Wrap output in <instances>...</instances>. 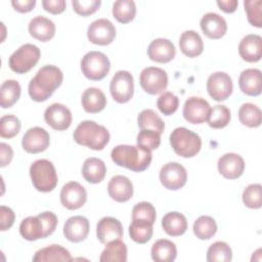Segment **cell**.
<instances>
[{
	"instance_id": "obj_11",
	"label": "cell",
	"mask_w": 262,
	"mask_h": 262,
	"mask_svg": "<svg viewBox=\"0 0 262 262\" xmlns=\"http://www.w3.org/2000/svg\"><path fill=\"white\" fill-rule=\"evenodd\" d=\"M232 80L225 72H215L207 80L208 93L216 101L227 99L232 93Z\"/></svg>"
},
{
	"instance_id": "obj_32",
	"label": "cell",
	"mask_w": 262,
	"mask_h": 262,
	"mask_svg": "<svg viewBox=\"0 0 262 262\" xmlns=\"http://www.w3.org/2000/svg\"><path fill=\"white\" fill-rule=\"evenodd\" d=\"M150 254L156 262H172L177 256V249L171 241L161 238L152 245Z\"/></svg>"
},
{
	"instance_id": "obj_19",
	"label": "cell",
	"mask_w": 262,
	"mask_h": 262,
	"mask_svg": "<svg viewBox=\"0 0 262 262\" xmlns=\"http://www.w3.org/2000/svg\"><path fill=\"white\" fill-rule=\"evenodd\" d=\"M176 54L174 44L165 38H158L151 41L147 47L148 57L157 62L166 63L171 61Z\"/></svg>"
},
{
	"instance_id": "obj_17",
	"label": "cell",
	"mask_w": 262,
	"mask_h": 262,
	"mask_svg": "<svg viewBox=\"0 0 262 262\" xmlns=\"http://www.w3.org/2000/svg\"><path fill=\"white\" fill-rule=\"evenodd\" d=\"M90 224L84 216L70 217L63 225V235L72 243H80L84 241L89 233Z\"/></svg>"
},
{
	"instance_id": "obj_50",
	"label": "cell",
	"mask_w": 262,
	"mask_h": 262,
	"mask_svg": "<svg viewBox=\"0 0 262 262\" xmlns=\"http://www.w3.org/2000/svg\"><path fill=\"white\" fill-rule=\"evenodd\" d=\"M42 6L46 11L53 14H58L66 9L67 3L64 0H43Z\"/></svg>"
},
{
	"instance_id": "obj_45",
	"label": "cell",
	"mask_w": 262,
	"mask_h": 262,
	"mask_svg": "<svg viewBox=\"0 0 262 262\" xmlns=\"http://www.w3.org/2000/svg\"><path fill=\"white\" fill-rule=\"evenodd\" d=\"M247 12L248 21L257 28L262 27V1L261 0H246L244 2Z\"/></svg>"
},
{
	"instance_id": "obj_14",
	"label": "cell",
	"mask_w": 262,
	"mask_h": 262,
	"mask_svg": "<svg viewBox=\"0 0 262 262\" xmlns=\"http://www.w3.org/2000/svg\"><path fill=\"white\" fill-rule=\"evenodd\" d=\"M87 200V192L83 185L77 181L66 183L60 190V203L69 210L81 208Z\"/></svg>"
},
{
	"instance_id": "obj_48",
	"label": "cell",
	"mask_w": 262,
	"mask_h": 262,
	"mask_svg": "<svg viewBox=\"0 0 262 262\" xmlns=\"http://www.w3.org/2000/svg\"><path fill=\"white\" fill-rule=\"evenodd\" d=\"M101 1L100 0H72V5L76 13L87 16L92 13H94L100 6Z\"/></svg>"
},
{
	"instance_id": "obj_38",
	"label": "cell",
	"mask_w": 262,
	"mask_h": 262,
	"mask_svg": "<svg viewBox=\"0 0 262 262\" xmlns=\"http://www.w3.org/2000/svg\"><path fill=\"white\" fill-rule=\"evenodd\" d=\"M136 14V5L133 0H118L113 4V15L121 24L131 21Z\"/></svg>"
},
{
	"instance_id": "obj_26",
	"label": "cell",
	"mask_w": 262,
	"mask_h": 262,
	"mask_svg": "<svg viewBox=\"0 0 262 262\" xmlns=\"http://www.w3.org/2000/svg\"><path fill=\"white\" fill-rule=\"evenodd\" d=\"M19 233L27 241H36L48 236L43 220L39 215L25 218L19 225Z\"/></svg>"
},
{
	"instance_id": "obj_44",
	"label": "cell",
	"mask_w": 262,
	"mask_h": 262,
	"mask_svg": "<svg viewBox=\"0 0 262 262\" xmlns=\"http://www.w3.org/2000/svg\"><path fill=\"white\" fill-rule=\"evenodd\" d=\"M20 121L13 115H5L0 119V135L3 138H12L20 130Z\"/></svg>"
},
{
	"instance_id": "obj_28",
	"label": "cell",
	"mask_w": 262,
	"mask_h": 262,
	"mask_svg": "<svg viewBox=\"0 0 262 262\" xmlns=\"http://www.w3.org/2000/svg\"><path fill=\"white\" fill-rule=\"evenodd\" d=\"M106 105L104 93L95 87L87 88L82 94V106L85 112L95 114L101 112Z\"/></svg>"
},
{
	"instance_id": "obj_13",
	"label": "cell",
	"mask_w": 262,
	"mask_h": 262,
	"mask_svg": "<svg viewBox=\"0 0 262 262\" xmlns=\"http://www.w3.org/2000/svg\"><path fill=\"white\" fill-rule=\"evenodd\" d=\"M210 111L211 106L206 99L191 96L185 100L182 114L188 123L202 124L208 120Z\"/></svg>"
},
{
	"instance_id": "obj_51",
	"label": "cell",
	"mask_w": 262,
	"mask_h": 262,
	"mask_svg": "<svg viewBox=\"0 0 262 262\" xmlns=\"http://www.w3.org/2000/svg\"><path fill=\"white\" fill-rule=\"evenodd\" d=\"M13 158V150L11 146L7 143H0V166L5 167L10 164Z\"/></svg>"
},
{
	"instance_id": "obj_8",
	"label": "cell",
	"mask_w": 262,
	"mask_h": 262,
	"mask_svg": "<svg viewBox=\"0 0 262 262\" xmlns=\"http://www.w3.org/2000/svg\"><path fill=\"white\" fill-rule=\"evenodd\" d=\"M110 91L114 98L119 103L129 101L134 92L133 77L128 71H118L112 78L110 84Z\"/></svg>"
},
{
	"instance_id": "obj_15",
	"label": "cell",
	"mask_w": 262,
	"mask_h": 262,
	"mask_svg": "<svg viewBox=\"0 0 262 262\" xmlns=\"http://www.w3.org/2000/svg\"><path fill=\"white\" fill-rule=\"evenodd\" d=\"M50 143L49 133L41 127L30 128L21 138L23 148L29 154L44 151Z\"/></svg>"
},
{
	"instance_id": "obj_23",
	"label": "cell",
	"mask_w": 262,
	"mask_h": 262,
	"mask_svg": "<svg viewBox=\"0 0 262 262\" xmlns=\"http://www.w3.org/2000/svg\"><path fill=\"white\" fill-rule=\"evenodd\" d=\"M107 192L116 202L124 203L132 198L133 184L126 176L116 175L111 178L107 184Z\"/></svg>"
},
{
	"instance_id": "obj_7",
	"label": "cell",
	"mask_w": 262,
	"mask_h": 262,
	"mask_svg": "<svg viewBox=\"0 0 262 262\" xmlns=\"http://www.w3.org/2000/svg\"><path fill=\"white\" fill-rule=\"evenodd\" d=\"M108 57L100 51H89L81 60V70L84 76L92 81L103 79L110 72Z\"/></svg>"
},
{
	"instance_id": "obj_20",
	"label": "cell",
	"mask_w": 262,
	"mask_h": 262,
	"mask_svg": "<svg viewBox=\"0 0 262 262\" xmlns=\"http://www.w3.org/2000/svg\"><path fill=\"white\" fill-rule=\"evenodd\" d=\"M96 235L101 244L106 245L123 236V226L121 222L114 217H103L97 223Z\"/></svg>"
},
{
	"instance_id": "obj_2",
	"label": "cell",
	"mask_w": 262,
	"mask_h": 262,
	"mask_svg": "<svg viewBox=\"0 0 262 262\" xmlns=\"http://www.w3.org/2000/svg\"><path fill=\"white\" fill-rule=\"evenodd\" d=\"M111 157L118 166L134 172H142L150 165L151 150L138 145L120 144L113 148Z\"/></svg>"
},
{
	"instance_id": "obj_27",
	"label": "cell",
	"mask_w": 262,
	"mask_h": 262,
	"mask_svg": "<svg viewBox=\"0 0 262 262\" xmlns=\"http://www.w3.org/2000/svg\"><path fill=\"white\" fill-rule=\"evenodd\" d=\"M179 47L181 52L188 57H195L202 54L204 50V43L195 31H184L179 39Z\"/></svg>"
},
{
	"instance_id": "obj_31",
	"label": "cell",
	"mask_w": 262,
	"mask_h": 262,
	"mask_svg": "<svg viewBox=\"0 0 262 262\" xmlns=\"http://www.w3.org/2000/svg\"><path fill=\"white\" fill-rule=\"evenodd\" d=\"M72 256L70 252L59 246V245H51L45 247L43 249L38 250L34 257V262H51V261H71Z\"/></svg>"
},
{
	"instance_id": "obj_29",
	"label": "cell",
	"mask_w": 262,
	"mask_h": 262,
	"mask_svg": "<svg viewBox=\"0 0 262 262\" xmlns=\"http://www.w3.org/2000/svg\"><path fill=\"white\" fill-rule=\"evenodd\" d=\"M106 173V167L102 160L98 158H88L82 167L84 179L90 183H99L103 180Z\"/></svg>"
},
{
	"instance_id": "obj_10",
	"label": "cell",
	"mask_w": 262,
	"mask_h": 262,
	"mask_svg": "<svg viewBox=\"0 0 262 262\" xmlns=\"http://www.w3.org/2000/svg\"><path fill=\"white\" fill-rule=\"evenodd\" d=\"M186 180V169L177 162H169L161 168L160 181L167 189L178 190L185 185Z\"/></svg>"
},
{
	"instance_id": "obj_47",
	"label": "cell",
	"mask_w": 262,
	"mask_h": 262,
	"mask_svg": "<svg viewBox=\"0 0 262 262\" xmlns=\"http://www.w3.org/2000/svg\"><path fill=\"white\" fill-rule=\"evenodd\" d=\"M156 217V209L148 202H140L132 209V219H142L154 224Z\"/></svg>"
},
{
	"instance_id": "obj_24",
	"label": "cell",
	"mask_w": 262,
	"mask_h": 262,
	"mask_svg": "<svg viewBox=\"0 0 262 262\" xmlns=\"http://www.w3.org/2000/svg\"><path fill=\"white\" fill-rule=\"evenodd\" d=\"M241 90L250 96H257L262 91V73L258 69H247L243 71L238 78Z\"/></svg>"
},
{
	"instance_id": "obj_21",
	"label": "cell",
	"mask_w": 262,
	"mask_h": 262,
	"mask_svg": "<svg viewBox=\"0 0 262 262\" xmlns=\"http://www.w3.org/2000/svg\"><path fill=\"white\" fill-rule=\"evenodd\" d=\"M238 53L241 57L248 62H256L262 56V38L257 34H249L245 36L238 45Z\"/></svg>"
},
{
	"instance_id": "obj_12",
	"label": "cell",
	"mask_w": 262,
	"mask_h": 262,
	"mask_svg": "<svg viewBox=\"0 0 262 262\" xmlns=\"http://www.w3.org/2000/svg\"><path fill=\"white\" fill-rule=\"evenodd\" d=\"M88 40L96 45H108L116 37V28L106 18L93 20L87 29Z\"/></svg>"
},
{
	"instance_id": "obj_4",
	"label": "cell",
	"mask_w": 262,
	"mask_h": 262,
	"mask_svg": "<svg viewBox=\"0 0 262 262\" xmlns=\"http://www.w3.org/2000/svg\"><path fill=\"white\" fill-rule=\"evenodd\" d=\"M170 144L180 157L192 158L202 147L201 137L185 127H178L174 129L170 135Z\"/></svg>"
},
{
	"instance_id": "obj_34",
	"label": "cell",
	"mask_w": 262,
	"mask_h": 262,
	"mask_svg": "<svg viewBox=\"0 0 262 262\" xmlns=\"http://www.w3.org/2000/svg\"><path fill=\"white\" fill-rule=\"evenodd\" d=\"M129 235L135 243H147L152 236V223L142 219H132L129 225Z\"/></svg>"
},
{
	"instance_id": "obj_9",
	"label": "cell",
	"mask_w": 262,
	"mask_h": 262,
	"mask_svg": "<svg viewBox=\"0 0 262 262\" xmlns=\"http://www.w3.org/2000/svg\"><path fill=\"white\" fill-rule=\"evenodd\" d=\"M140 86L148 94L155 95L163 92L168 85L167 73L157 67H147L140 73Z\"/></svg>"
},
{
	"instance_id": "obj_46",
	"label": "cell",
	"mask_w": 262,
	"mask_h": 262,
	"mask_svg": "<svg viewBox=\"0 0 262 262\" xmlns=\"http://www.w3.org/2000/svg\"><path fill=\"white\" fill-rule=\"evenodd\" d=\"M178 104H179L178 97L170 91H166L162 93L157 100L158 108L162 114L166 116H170L174 114L178 108Z\"/></svg>"
},
{
	"instance_id": "obj_1",
	"label": "cell",
	"mask_w": 262,
	"mask_h": 262,
	"mask_svg": "<svg viewBox=\"0 0 262 262\" xmlns=\"http://www.w3.org/2000/svg\"><path fill=\"white\" fill-rule=\"evenodd\" d=\"M63 74L55 66L48 64L41 68L29 83V95L34 101H45L62 82Z\"/></svg>"
},
{
	"instance_id": "obj_43",
	"label": "cell",
	"mask_w": 262,
	"mask_h": 262,
	"mask_svg": "<svg viewBox=\"0 0 262 262\" xmlns=\"http://www.w3.org/2000/svg\"><path fill=\"white\" fill-rule=\"evenodd\" d=\"M137 145L152 150L157 149L161 143V134L151 129H141L137 134Z\"/></svg>"
},
{
	"instance_id": "obj_42",
	"label": "cell",
	"mask_w": 262,
	"mask_h": 262,
	"mask_svg": "<svg viewBox=\"0 0 262 262\" xmlns=\"http://www.w3.org/2000/svg\"><path fill=\"white\" fill-rule=\"evenodd\" d=\"M243 202L246 207L259 209L262 206V186L259 183L248 185L243 191Z\"/></svg>"
},
{
	"instance_id": "obj_39",
	"label": "cell",
	"mask_w": 262,
	"mask_h": 262,
	"mask_svg": "<svg viewBox=\"0 0 262 262\" xmlns=\"http://www.w3.org/2000/svg\"><path fill=\"white\" fill-rule=\"evenodd\" d=\"M193 233L200 239H209L217 231L216 221L211 216H200L193 223Z\"/></svg>"
},
{
	"instance_id": "obj_53",
	"label": "cell",
	"mask_w": 262,
	"mask_h": 262,
	"mask_svg": "<svg viewBox=\"0 0 262 262\" xmlns=\"http://www.w3.org/2000/svg\"><path fill=\"white\" fill-rule=\"evenodd\" d=\"M217 5L224 12L231 13V12L235 11V9H236V7L238 5V1L237 0H218L217 1Z\"/></svg>"
},
{
	"instance_id": "obj_30",
	"label": "cell",
	"mask_w": 262,
	"mask_h": 262,
	"mask_svg": "<svg viewBox=\"0 0 262 262\" xmlns=\"http://www.w3.org/2000/svg\"><path fill=\"white\" fill-rule=\"evenodd\" d=\"M162 226L165 232L171 236L182 235L187 229V220L179 212H169L162 219Z\"/></svg>"
},
{
	"instance_id": "obj_25",
	"label": "cell",
	"mask_w": 262,
	"mask_h": 262,
	"mask_svg": "<svg viewBox=\"0 0 262 262\" xmlns=\"http://www.w3.org/2000/svg\"><path fill=\"white\" fill-rule=\"evenodd\" d=\"M29 33L35 39L46 42L53 38L55 34L54 23L42 15H37L29 23Z\"/></svg>"
},
{
	"instance_id": "obj_5",
	"label": "cell",
	"mask_w": 262,
	"mask_h": 262,
	"mask_svg": "<svg viewBox=\"0 0 262 262\" xmlns=\"http://www.w3.org/2000/svg\"><path fill=\"white\" fill-rule=\"evenodd\" d=\"M30 176L34 187L42 192L53 190L58 181L53 164L46 159L37 160L31 165Z\"/></svg>"
},
{
	"instance_id": "obj_37",
	"label": "cell",
	"mask_w": 262,
	"mask_h": 262,
	"mask_svg": "<svg viewBox=\"0 0 262 262\" xmlns=\"http://www.w3.org/2000/svg\"><path fill=\"white\" fill-rule=\"evenodd\" d=\"M137 122L140 129H151L160 134H162L165 130L164 121L154 110L150 108L141 111L137 117Z\"/></svg>"
},
{
	"instance_id": "obj_6",
	"label": "cell",
	"mask_w": 262,
	"mask_h": 262,
	"mask_svg": "<svg viewBox=\"0 0 262 262\" xmlns=\"http://www.w3.org/2000/svg\"><path fill=\"white\" fill-rule=\"evenodd\" d=\"M40 49L31 43H26L16 49L9 57V68L17 74H26L31 71L39 61Z\"/></svg>"
},
{
	"instance_id": "obj_18",
	"label": "cell",
	"mask_w": 262,
	"mask_h": 262,
	"mask_svg": "<svg viewBox=\"0 0 262 262\" xmlns=\"http://www.w3.org/2000/svg\"><path fill=\"white\" fill-rule=\"evenodd\" d=\"M217 167L219 173L223 177L227 179H236L244 173L245 161L239 155L228 152L220 157Z\"/></svg>"
},
{
	"instance_id": "obj_41",
	"label": "cell",
	"mask_w": 262,
	"mask_h": 262,
	"mask_svg": "<svg viewBox=\"0 0 262 262\" xmlns=\"http://www.w3.org/2000/svg\"><path fill=\"white\" fill-rule=\"evenodd\" d=\"M231 118L230 110L223 104L214 105L210 111V115L208 117V124L211 128L221 129L228 125Z\"/></svg>"
},
{
	"instance_id": "obj_16",
	"label": "cell",
	"mask_w": 262,
	"mask_h": 262,
	"mask_svg": "<svg viewBox=\"0 0 262 262\" xmlns=\"http://www.w3.org/2000/svg\"><path fill=\"white\" fill-rule=\"evenodd\" d=\"M44 120L51 128L62 131L71 126L72 113L61 103H52L45 110Z\"/></svg>"
},
{
	"instance_id": "obj_35",
	"label": "cell",
	"mask_w": 262,
	"mask_h": 262,
	"mask_svg": "<svg viewBox=\"0 0 262 262\" xmlns=\"http://www.w3.org/2000/svg\"><path fill=\"white\" fill-rule=\"evenodd\" d=\"M20 85L15 80H6L0 87V105L3 108L12 106L20 96Z\"/></svg>"
},
{
	"instance_id": "obj_49",
	"label": "cell",
	"mask_w": 262,
	"mask_h": 262,
	"mask_svg": "<svg viewBox=\"0 0 262 262\" xmlns=\"http://www.w3.org/2000/svg\"><path fill=\"white\" fill-rule=\"evenodd\" d=\"M14 212L6 206L0 207V230L5 231L9 229L14 223Z\"/></svg>"
},
{
	"instance_id": "obj_3",
	"label": "cell",
	"mask_w": 262,
	"mask_h": 262,
	"mask_svg": "<svg viewBox=\"0 0 262 262\" xmlns=\"http://www.w3.org/2000/svg\"><path fill=\"white\" fill-rule=\"evenodd\" d=\"M108 130L94 121L81 122L74 131V139L78 144L94 150H101L110 141Z\"/></svg>"
},
{
	"instance_id": "obj_52",
	"label": "cell",
	"mask_w": 262,
	"mask_h": 262,
	"mask_svg": "<svg viewBox=\"0 0 262 262\" xmlns=\"http://www.w3.org/2000/svg\"><path fill=\"white\" fill-rule=\"evenodd\" d=\"M11 5L18 12H29L35 7L36 0H12Z\"/></svg>"
},
{
	"instance_id": "obj_40",
	"label": "cell",
	"mask_w": 262,
	"mask_h": 262,
	"mask_svg": "<svg viewBox=\"0 0 262 262\" xmlns=\"http://www.w3.org/2000/svg\"><path fill=\"white\" fill-rule=\"evenodd\" d=\"M206 259L209 262H229L232 259V251L228 244L218 241L209 247Z\"/></svg>"
},
{
	"instance_id": "obj_33",
	"label": "cell",
	"mask_w": 262,
	"mask_h": 262,
	"mask_svg": "<svg viewBox=\"0 0 262 262\" xmlns=\"http://www.w3.org/2000/svg\"><path fill=\"white\" fill-rule=\"evenodd\" d=\"M100 262H126L127 261V247L125 243L120 239H115L106 244L102 251Z\"/></svg>"
},
{
	"instance_id": "obj_22",
	"label": "cell",
	"mask_w": 262,
	"mask_h": 262,
	"mask_svg": "<svg viewBox=\"0 0 262 262\" xmlns=\"http://www.w3.org/2000/svg\"><path fill=\"white\" fill-rule=\"evenodd\" d=\"M203 33L210 39H219L227 31L226 20L216 12H208L203 15L200 21Z\"/></svg>"
},
{
	"instance_id": "obj_36",
	"label": "cell",
	"mask_w": 262,
	"mask_h": 262,
	"mask_svg": "<svg viewBox=\"0 0 262 262\" xmlns=\"http://www.w3.org/2000/svg\"><path fill=\"white\" fill-rule=\"evenodd\" d=\"M238 119L241 123L247 127H259L262 121V113L256 104L246 102L238 110Z\"/></svg>"
}]
</instances>
